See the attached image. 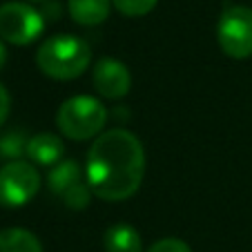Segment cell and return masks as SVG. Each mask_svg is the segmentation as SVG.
<instances>
[{"mask_svg":"<svg viewBox=\"0 0 252 252\" xmlns=\"http://www.w3.org/2000/svg\"><path fill=\"white\" fill-rule=\"evenodd\" d=\"M145 174V150L127 129L103 132L87 152L85 181L103 201H125L138 192Z\"/></svg>","mask_w":252,"mask_h":252,"instance_id":"obj_1","label":"cell"},{"mask_svg":"<svg viewBox=\"0 0 252 252\" xmlns=\"http://www.w3.org/2000/svg\"><path fill=\"white\" fill-rule=\"evenodd\" d=\"M92 58V49L78 36L69 33H58L47 38L38 47L36 54V65L47 78L54 81H74L83 76Z\"/></svg>","mask_w":252,"mask_h":252,"instance_id":"obj_2","label":"cell"},{"mask_svg":"<svg viewBox=\"0 0 252 252\" xmlns=\"http://www.w3.org/2000/svg\"><path fill=\"white\" fill-rule=\"evenodd\" d=\"M107 110L94 96H74L58 107L56 125L71 141H87L103 132Z\"/></svg>","mask_w":252,"mask_h":252,"instance_id":"obj_3","label":"cell"},{"mask_svg":"<svg viewBox=\"0 0 252 252\" xmlns=\"http://www.w3.org/2000/svg\"><path fill=\"white\" fill-rule=\"evenodd\" d=\"M217 40L225 56L243 61L252 56V9L232 5L217 23Z\"/></svg>","mask_w":252,"mask_h":252,"instance_id":"obj_4","label":"cell"},{"mask_svg":"<svg viewBox=\"0 0 252 252\" xmlns=\"http://www.w3.org/2000/svg\"><path fill=\"white\" fill-rule=\"evenodd\" d=\"M45 32V18L27 2H7L0 7V40L11 45H32Z\"/></svg>","mask_w":252,"mask_h":252,"instance_id":"obj_5","label":"cell"},{"mask_svg":"<svg viewBox=\"0 0 252 252\" xmlns=\"http://www.w3.org/2000/svg\"><path fill=\"white\" fill-rule=\"evenodd\" d=\"M40 190V174L29 161H9L0 170V203L20 208Z\"/></svg>","mask_w":252,"mask_h":252,"instance_id":"obj_6","label":"cell"},{"mask_svg":"<svg viewBox=\"0 0 252 252\" xmlns=\"http://www.w3.org/2000/svg\"><path fill=\"white\" fill-rule=\"evenodd\" d=\"M47 186L67 208L71 210H83L90 203V186L83 179V172L76 161H65L63 158L58 165L52 167L47 176Z\"/></svg>","mask_w":252,"mask_h":252,"instance_id":"obj_7","label":"cell"},{"mask_svg":"<svg viewBox=\"0 0 252 252\" xmlns=\"http://www.w3.org/2000/svg\"><path fill=\"white\" fill-rule=\"evenodd\" d=\"M92 81L94 87L103 98L110 100H121L127 96L129 87H132V76H129V69L116 58L105 56L100 58L94 65L92 71Z\"/></svg>","mask_w":252,"mask_h":252,"instance_id":"obj_8","label":"cell"},{"mask_svg":"<svg viewBox=\"0 0 252 252\" xmlns=\"http://www.w3.org/2000/svg\"><path fill=\"white\" fill-rule=\"evenodd\" d=\"M65 157V143L54 134H36L27 143V158L33 165L54 167Z\"/></svg>","mask_w":252,"mask_h":252,"instance_id":"obj_9","label":"cell"},{"mask_svg":"<svg viewBox=\"0 0 252 252\" xmlns=\"http://www.w3.org/2000/svg\"><path fill=\"white\" fill-rule=\"evenodd\" d=\"M110 2L112 0H69L67 7H69L74 23L83 25V27H96L107 20Z\"/></svg>","mask_w":252,"mask_h":252,"instance_id":"obj_10","label":"cell"},{"mask_svg":"<svg viewBox=\"0 0 252 252\" xmlns=\"http://www.w3.org/2000/svg\"><path fill=\"white\" fill-rule=\"evenodd\" d=\"M105 252H143V239L136 228L127 223L112 225L103 237Z\"/></svg>","mask_w":252,"mask_h":252,"instance_id":"obj_11","label":"cell"},{"mask_svg":"<svg viewBox=\"0 0 252 252\" xmlns=\"http://www.w3.org/2000/svg\"><path fill=\"white\" fill-rule=\"evenodd\" d=\"M0 252H43V243L29 230L9 228L0 232Z\"/></svg>","mask_w":252,"mask_h":252,"instance_id":"obj_12","label":"cell"},{"mask_svg":"<svg viewBox=\"0 0 252 252\" xmlns=\"http://www.w3.org/2000/svg\"><path fill=\"white\" fill-rule=\"evenodd\" d=\"M27 143L29 138L25 136V132H7L5 136H0V154L16 161L20 154H27Z\"/></svg>","mask_w":252,"mask_h":252,"instance_id":"obj_13","label":"cell"},{"mask_svg":"<svg viewBox=\"0 0 252 252\" xmlns=\"http://www.w3.org/2000/svg\"><path fill=\"white\" fill-rule=\"evenodd\" d=\"M114 7L121 11L123 16L136 18V16H145L157 7L158 0H112Z\"/></svg>","mask_w":252,"mask_h":252,"instance_id":"obj_14","label":"cell"},{"mask_svg":"<svg viewBox=\"0 0 252 252\" xmlns=\"http://www.w3.org/2000/svg\"><path fill=\"white\" fill-rule=\"evenodd\" d=\"M145 252H192V250H190V246H188L186 241L170 237V239H161V241L152 243Z\"/></svg>","mask_w":252,"mask_h":252,"instance_id":"obj_15","label":"cell"},{"mask_svg":"<svg viewBox=\"0 0 252 252\" xmlns=\"http://www.w3.org/2000/svg\"><path fill=\"white\" fill-rule=\"evenodd\" d=\"M9 110H11V98H9V92H7V87L0 83V125L7 121V116H9Z\"/></svg>","mask_w":252,"mask_h":252,"instance_id":"obj_16","label":"cell"},{"mask_svg":"<svg viewBox=\"0 0 252 252\" xmlns=\"http://www.w3.org/2000/svg\"><path fill=\"white\" fill-rule=\"evenodd\" d=\"M5 63H7V49H5V43L0 40V69L5 67Z\"/></svg>","mask_w":252,"mask_h":252,"instance_id":"obj_17","label":"cell"},{"mask_svg":"<svg viewBox=\"0 0 252 252\" xmlns=\"http://www.w3.org/2000/svg\"><path fill=\"white\" fill-rule=\"evenodd\" d=\"M33 2H43V0H33Z\"/></svg>","mask_w":252,"mask_h":252,"instance_id":"obj_18","label":"cell"}]
</instances>
